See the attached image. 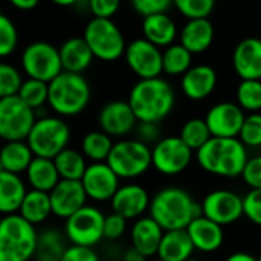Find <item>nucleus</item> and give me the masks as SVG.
<instances>
[{
    "instance_id": "f257e3e1",
    "label": "nucleus",
    "mask_w": 261,
    "mask_h": 261,
    "mask_svg": "<svg viewBox=\"0 0 261 261\" xmlns=\"http://www.w3.org/2000/svg\"><path fill=\"white\" fill-rule=\"evenodd\" d=\"M196 159L203 171L219 177L236 179L242 177L249 156L246 145L239 138L213 136L196 151Z\"/></svg>"
},
{
    "instance_id": "f03ea898",
    "label": "nucleus",
    "mask_w": 261,
    "mask_h": 261,
    "mask_svg": "<svg viewBox=\"0 0 261 261\" xmlns=\"http://www.w3.org/2000/svg\"><path fill=\"white\" fill-rule=\"evenodd\" d=\"M148 214L164 231L187 229L194 219L202 216V203L180 187H165L151 197Z\"/></svg>"
},
{
    "instance_id": "7ed1b4c3",
    "label": "nucleus",
    "mask_w": 261,
    "mask_h": 261,
    "mask_svg": "<svg viewBox=\"0 0 261 261\" xmlns=\"http://www.w3.org/2000/svg\"><path fill=\"white\" fill-rule=\"evenodd\" d=\"M174 90L161 76L139 80L130 90L128 102L139 122H161L174 109Z\"/></svg>"
},
{
    "instance_id": "20e7f679",
    "label": "nucleus",
    "mask_w": 261,
    "mask_h": 261,
    "mask_svg": "<svg viewBox=\"0 0 261 261\" xmlns=\"http://www.w3.org/2000/svg\"><path fill=\"white\" fill-rule=\"evenodd\" d=\"M38 234L35 225L18 213L3 216L0 222V261L34 260Z\"/></svg>"
},
{
    "instance_id": "39448f33",
    "label": "nucleus",
    "mask_w": 261,
    "mask_h": 261,
    "mask_svg": "<svg viewBox=\"0 0 261 261\" xmlns=\"http://www.w3.org/2000/svg\"><path fill=\"white\" fill-rule=\"evenodd\" d=\"M90 101V86L81 73L63 70L49 83V107L60 116L81 113Z\"/></svg>"
},
{
    "instance_id": "423d86ee",
    "label": "nucleus",
    "mask_w": 261,
    "mask_h": 261,
    "mask_svg": "<svg viewBox=\"0 0 261 261\" xmlns=\"http://www.w3.org/2000/svg\"><path fill=\"white\" fill-rule=\"evenodd\" d=\"M107 164L121 179H136L153 167L151 148L139 139H122L115 142Z\"/></svg>"
},
{
    "instance_id": "0eeeda50",
    "label": "nucleus",
    "mask_w": 261,
    "mask_h": 261,
    "mask_svg": "<svg viewBox=\"0 0 261 261\" xmlns=\"http://www.w3.org/2000/svg\"><path fill=\"white\" fill-rule=\"evenodd\" d=\"M90 46L95 58L101 61H115L125 54L127 44L122 31L112 18L93 17L83 35Z\"/></svg>"
},
{
    "instance_id": "6e6552de",
    "label": "nucleus",
    "mask_w": 261,
    "mask_h": 261,
    "mask_svg": "<svg viewBox=\"0 0 261 261\" xmlns=\"http://www.w3.org/2000/svg\"><path fill=\"white\" fill-rule=\"evenodd\" d=\"M70 141L69 125L58 116L37 118L26 142L35 156L54 159L58 153L67 148Z\"/></svg>"
},
{
    "instance_id": "1a4fd4ad",
    "label": "nucleus",
    "mask_w": 261,
    "mask_h": 261,
    "mask_svg": "<svg viewBox=\"0 0 261 261\" xmlns=\"http://www.w3.org/2000/svg\"><path fill=\"white\" fill-rule=\"evenodd\" d=\"M104 213L93 206L86 205L66 219L64 236L70 245L95 248L101 240H104Z\"/></svg>"
},
{
    "instance_id": "9d476101",
    "label": "nucleus",
    "mask_w": 261,
    "mask_h": 261,
    "mask_svg": "<svg viewBox=\"0 0 261 261\" xmlns=\"http://www.w3.org/2000/svg\"><path fill=\"white\" fill-rule=\"evenodd\" d=\"M35 121V110L18 95L0 98V136L3 141H26Z\"/></svg>"
},
{
    "instance_id": "9b49d317",
    "label": "nucleus",
    "mask_w": 261,
    "mask_h": 261,
    "mask_svg": "<svg viewBox=\"0 0 261 261\" xmlns=\"http://www.w3.org/2000/svg\"><path fill=\"white\" fill-rule=\"evenodd\" d=\"M21 69L28 78L50 83L63 72L60 49L46 41L28 44L21 54Z\"/></svg>"
},
{
    "instance_id": "f8f14e48",
    "label": "nucleus",
    "mask_w": 261,
    "mask_h": 261,
    "mask_svg": "<svg viewBox=\"0 0 261 261\" xmlns=\"http://www.w3.org/2000/svg\"><path fill=\"white\" fill-rule=\"evenodd\" d=\"M193 151L180 136L162 138L151 148L153 168L164 176L180 174L190 167Z\"/></svg>"
},
{
    "instance_id": "ddd939ff",
    "label": "nucleus",
    "mask_w": 261,
    "mask_h": 261,
    "mask_svg": "<svg viewBox=\"0 0 261 261\" xmlns=\"http://www.w3.org/2000/svg\"><path fill=\"white\" fill-rule=\"evenodd\" d=\"M200 203L202 214L222 226L232 225L245 216L243 197L229 190H214Z\"/></svg>"
},
{
    "instance_id": "4468645a",
    "label": "nucleus",
    "mask_w": 261,
    "mask_h": 261,
    "mask_svg": "<svg viewBox=\"0 0 261 261\" xmlns=\"http://www.w3.org/2000/svg\"><path fill=\"white\" fill-rule=\"evenodd\" d=\"M125 61L133 73L141 80L161 76L162 67V50L147 38H138L132 41L125 49Z\"/></svg>"
},
{
    "instance_id": "2eb2a0df",
    "label": "nucleus",
    "mask_w": 261,
    "mask_h": 261,
    "mask_svg": "<svg viewBox=\"0 0 261 261\" xmlns=\"http://www.w3.org/2000/svg\"><path fill=\"white\" fill-rule=\"evenodd\" d=\"M119 180L121 177L107 162H92L89 164L81 184L90 200L109 202L121 187Z\"/></svg>"
},
{
    "instance_id": "dca6fc26",
    "label": "nucleus",
    "mask_w": 261,
    "mask_h": 261,
    "mask_svg": "<svg viewBox=\"0 0 261 261\" xmlns=\"http://www.w3.org/2000/svg\"><path fill=\"white\" fill-rule=\"evenodd\" d=\"M211 135L216 138H239L246 119L245 110L234 102H219L213 106L206 116Z\"/></svg>"
},
{
    "instance_id": "f3484780",
    "label": "nucleus",
    "mask_w": 261,
    "mask_h": 261,
    "mask_svg": "<svg viewBox=\"0 0 261 261\" xmlns=\"http://www.w3.org/2000/svg\"><path fill=\"white\" fill-rule=\"evenodd\" d=\"M52 213L58 219H69L78 210L87 205V193L81 180L61 179L58 185L49 193Z\"/></svg>"
},
{
    "instance_id": "a211bd4d",
    "label": "nucleus",
    "mask_w": 261,
    "mask_h": 261,
    "mask_svg": "<svg viewBox=\"0 0 261 261\" xmlns=\"http://www.w3.org/2000/svg\"><path fill=\"white\" fill-rule=\"evenodd\" d=\"M151 197L139 184H125L118 188L110 200L112 211L121 214L127 220H136L150 210Z\"/></svg>"
},
{
    "instance_id": "6ab92c4d",
    "label": "nucleus",
    "mask_w": 261,
    "mask_h": 261,
    "mask_svg": "<svg viewBox=\"0 0 261 261\" xmlns=\"http://www.w3.org/2000/svg\"><path fill=\"white\" fill-rule=\"evenodd\" d=\"M98 122L102 132L112 138H121L133 132L139 121L128 101H112L101 109Z\"/></svg>"
},
{
    "instance_id": "aec40b11",
    "label": "nucleus",
    "mask_w": 261,
    "mask_h": 261,
    "mask_svg": "<svg viewBox=\"0 0 261 261\" xmlns=\"http://www.w3.org/2000/svg\"><path fill=\"white\" fill-rule=\"evenodd\" d=\"M232 66L242 80H261V40L248 37L242 40L232 54Z\"/></svg>"
},
{
    "instance_id": "412c9836",
    "label": "nucleus",
    "mask_w": 261,
    "mask_h": 261,
    "mask_svg": "<svg viewBox=\"0 0 261 261\" xmlns=\"http://www.w3.org/2000/svg\"><path fill=\"white\" fill-rule=\"evenodd\" d=\"M164 234V228L148 214L135 220L130 229V242L132 246H135L138 251L150 258L153 255H158Z\"/></svg>"
},
{
    "instance_id": "4be33fe9",
    "label": "nucleus",
    "mask_w": 261,
    "mask_h": 261,
    "mask_svg": "<svg viewBox=\"0 0 261 261\" xmlns=\"http://www.w3.org/2000/svg\"><path fill=\"white\" fill-rule=\"evenodd\" d=\"M196 251L213 254L219 251L225 242L223 226L213 222L211 219L205 217L203 214L194 219L187 228Z\"/></svg>"
},
{
    "instance_id": "5701e85b",
    "label": "nucleus",
    "mask_w": 261,
    "mask_h": 261,
    "mask_svg": "<svg viewBox=\"0 0 261 261\" xmlns=\"http://www.w3.org/2000/svg\"><path fill=\"white\" fill-rule=\"evenodd\" d=\"M180 86L187 98L202 101L214 92L217 86V72L208 64L193 66L182 75Z\"/></svg>"
},
{
    "instance_id": "b1692460",
    "label": "nucleus",
    "mask_w": 261,
    "mask_h": 261,
    "mask_svg": "<svg viewBox=\"0 0 261 261\" xmlns=\"http://www.w3.org/2000/svg\"><path fill=\"white\" fill-rule=\"evenodd\" d=\"M58 49H60V57L63 63V70L66 72L83 73L92 64L95 58L84 37L67 38Z\"/></svg>"
},
{
    "instance_id": "393cba45",
    "label": "nucleus",
    "mask_w": 261,
    "mask_h": 261,
    "mask_svg": "<svg viewBox=\"0 0 261 261\" xmlns=\"http://www.w3.org/2000/svg\"><path fill=\"white\" fill-rule=\"evenodd\" d=\"M180 43L193 54L208 50L214 40V26L210 18H191L179 34Z\"/></svg>"
},
{
    "instance_id": "a878e982",
    "label": "nucleus",
    "mask_w": 261,
    "mask_h": 261,
    "mask_svg": "<svg viewBox=\"0 0 261 261\" xmlns=\"http://www.w3.org/2000/svg\"><path fill=\"white\" fill-rule=\"evenodd\" d=\"M28 188L20 174L0 171V213L3 216L17 214L28 194Z\"/></svg>"
},
{
    "instance_id": "bb28decb",
    "label": "nucleus",
    "mask_w": 261,
    "mask_h": 261,
    "mask_svg": "<svg viewBox=\"0 0 261 261\" xmlns=\"http://www.w3.org/2000/svg\"><path fill=\"white\" fill-rule=\"evenodd\" d=\"M142 34L144 38L159 47H167L174 43L177 37V26L168 12L153 14L142 17Z\"/></svg>"
},
{
    "instance_id": "cd10ccee",
    "label": "nucleus",
    "mask_w": 261,
    "mask_h": 261,
    "mask_svg": "<svg viewBox=\"0 0 261 261\" xmlns=\"http://www.w3.org/2000/svg\"><path fill=\"white\" fill-rule=\"evenodd\" d=\"M194 251L196 248L187 229L165 231L158 251V258L162 261H187L193 257Z\"/></svg>"
},
{
    "instance_id": "c85d7f7f",
    "label": "nucleus",
    "mask_w": 261,
    "mask_h": 261,
    "mask_svg": "<svg viewBox=\"0 0 261 261\" xmlns=\"http://www.w3.org/2000/svg\"><path fill=\"white\" fill-rule=\"evenodd\" d=\"M26 179L32 190L50 193L61 180L54 159L35 156L26 170Z\"/></svg>"
},
{
    "instance_id": "c756f323",
    "label": "nucleus",
    "mask_w": 261,
    "mask_h": 261,
    "mask_svg": "<svg viewBox=\"0 0 261 261\" xmlns=\"http://www.w3.org/2000/svg\"><path fill=\"white\" fill-rule=\"evenodd\" d=\"M34 158L35 154L26 141H9V142H5L2 148L0 168L3 171L21 174V173H26Z\"/></svg>"
},
{
    "instance_id": "7c9ffc66",
    "label": "nucleus",
    "mask_w": 261,
    "mask_h": 261,
    "mask_svg": "<svg viewBox=\"0 0 261 261\" xmlns=\"http://www.w3.org/2000/svg\"><path fill=\"white\" fill-rule=\"evenodd\" d=\"M18 214L35 226L44 223L50 216H54L49 193L40 190H29L20 206Z\"/></svg>"
},
{
    "instance_id": "2f4dec72",
    "label": "nucleus",
    "mask_w": 261,
    "mask_h": 261,
    "mask_svg": "<svg viewBox=\"0 0 261 261\" xmlns=\"http://www.w3.org/2000/svg\"><path fill=\"white\" fill-rule=\"evenodd\" d=\"M66 240V236L54 228L41 231L38 234V245L34 261H61L67 249Z\"/></svg>"
},
{
    "instance_id": "473e14b6",
    "label": "nucleus",
    "mask_w": 261,
    "mask_h": 261,
    "mask_svg": "<svg viewBox=\"0 0 261 261\" xmlns=\"http://www.w3.org/2000/svg\"><path fill=\"white\" fill-rule=\"evenodd\" d=\"M86 159L87 158L84 156L83 151H78V150L67 147L54 158V162L57 165V170H58L61 179L81 180L87 167H89Z\"/></svg>"
},
{
    "instance_id": "72a5a7b5",
    "label": "nucleus",
    "mask_w": 261,
    "mask_h": 261,
    "mask_svg": "<svg viewBox=\"0 0 261 261\" xmlns=\"http://www.w3.org/2000/svg\"><path fill=\"white\" fill-rule=\"evenodd\" d=\"M193 52H190L182 43H173L162 50V67L164 73L177 76L190 70L193 61Z\"/></svg>"
},
{
    "instance_id": "f704fd0d",
    "label": "nucleus",
    "mask_w": 261,
    "mask_h": 261,
    "mask_svg": "<svg viewBox=\"0 0 261 261\" xmlns=\"http://www.w3.org/2000/svg\"><path fill=\"white\" fill-rule=\"evenodd\" d=\"M115 142L112 136L102 130L87 133L81 141V151L92 162H107Z\"/></svg>"
},
{
    "instance_id": "c9c22d12",
    "label": "nucleus",
    "mask_w": 261,
    "mask_h": 261,
    "mask_svg": "<svg viewBox=\"0 0 261 261\" xmlns=\"http://www.w3.org/2000/svg\"><path fill=\"white\" fill-rule=\"evenodd\" d=\"M179 136L194 151L202 148L213 138L211 130L206 124V119H200V118H193V119L187 121L182 125Z\"/></svg>"
},
{
    "instance_id": "e433bc0d",
    "label": "nucleus",
    "mask_w": 261,
    "mask_h": 261,
    "mask_svg": "<svg viewBox=\"0 0 261 261\" xmlns=\"http://www.w3.org/2000/svg\"><path fill=\"white\" fill-rule=\"evenodd\" d=\"M17 95L24 104L37 110L49 101V83L35 78H28L23 81Z\"/></svg>"
},
{
    "instance_id": "4c0bfd02",
    "label": "nucleus",
    "mask_w": 261,
    "mask_h": 261,
    "mask_svg": "<svg viewBox=\"0 0 261 261\" xmlns=\"http://www.w3.org/2000/svg\"><path fill=\"white\" fill-rule=\"evenodd\" d=\"M237 102L245 112L261 110V80H242L237 87Z\"/></svg>"
},
{
    "instance_id": "58836bf2",
    "label": "nucleus",
    "mask_w": 261,
    "mask_h": 261,
    "mask_svg": "<svg viewBox=\"0 0 261 261\" xmlns=\"http://www.w3.org/2000/svg\"><path fill=\"white\" fill-rule=\"evenodd\" d=\"M216 6V0H174V8L188 20L208 18Z\"/></svg>"
},
{
    "instance_id": "ea45409f",
    "label": "nucleus",
    "mask_w": 261,
    "mask_h": 261,
    "mask_svg": "<svg viewBox=\"0 0 261 261\" xmlns=\"http://www.w3.org/2000/svg\"><path fill=\"white\" fill-rule=\"evenodd\" d=\"M239 139L246 147H251V148L261 147V113L254 112V113L246 115Z\"/></svg>"
},
{
    "instance_id": "a19ab883",
    "label": "nucleus",
    "mask_w": 261,
    "mask_h": 261,
    "mask_svg": "<svg viewBox=\"0 0 261 261\" xmlns=\"http://www.w3.org/2000/svg\"><path fill=\"white\" fill-rule=\"evenodd\" d=\"M23 84L21 73L11 64H0V98L17 95Z\"/></svg>"
},
{
    "instance_id": "79ce46f5",
    "label": "nucleus",
    "mask_w": 261,
    "mask_h": 261,
    "mask_svg": "<svg viewBox=\"0 0 261 261\" xmlns=\"http://www.w3.org/2000/svg\"><path fill=\"white\" fill-rule=\"evenodd\" d=\"M17 43H18V34L14 21L9 17L2 15L0 17V55L3 58L11 55L15 50Z\"/></svg>"
},
{
    "instance_id": "37998d69",
    "label": "nucleus",
    "mask_w": 261,
    "mask_h": 261,
    "mask_svg": "<svg viewBox=\"0 0 261 261\" xmlns=\"http://www.w3.org/2000/svg\"><path fill=\"white\" fill-rule=\"evenodd\" d=\"M243 213L249 222L261 226V188L251 190L243 196Z\"/></svg>"
},
{
    "instance_id": "c03bdc74",
    "label": "nucleus",
    "mask_w": 261,
    "mask_h": 261,
    "mask_svg": "<svg viewBox=\"0 0 261 261\" xmlns=\"http://www.w3.org/2000/svg\"><path fill=\"white\" fill-rule=\"evenodd\" d=\"M130 2L133 9L142 17L168 12V9L174 6V0H130Z\"/></svg>"
},
{
    "instance_id": "a18cd8bd",
    "label": "nucleus",
    "mask_w": 261,
    "mask_h": 261,
    "mask_svg": "<svg viewBox=\"0 0 261 261\" xmlns=\"http://www.w3.org/2000/svg\"><path fill=\"white\" fill-rule=\"evenodd\" d=\"M127 231V219L121 214H116L112 211V214L106 216L104 222V239L110 242L119 240Z\"/></svg>"
},
{
    "instance_id": "49530a36",
    "label": "nucleus",
    "mask_w": 261,
    "mask_h": 261,
    "mask_svg": "<svg viewBox=\"0 0 261 261\" xmlns=\"http://www.w3.org/2000/svg\"><path fill=\"white\" fill-rule=\"evenodd\" d=\"M242 179L251 190L261 188V154L248 159L246 167L242 173Z\"/></svg>"
},
{
    "instance_id": "de8ad7c7",
    "label": "nucleus",
    "mask_w": 261,
    "mask_h": 261,
    "mask_svg": "<svg viewBox=\"0 0 261 261\" xmlns=\"http://www.w3.org/2000/svg\"><path fill=\"white\" fill-rule=\"evenodd\" d=\"M121 6V0H87V8L93 17L112 18Z\"/></svg>"
},
{
    "instance_id": "09e8293b",
    "label": "nucleus",
    "mask_w": 261,
    "mask_h": 261,
    "mask_svg": "<svg viewBox=\"0 0 261 261\" xmlns=\"http://www.w3.org/2000/svg\"><path fill=\"white\" fill-rule=\"evenodd\" d=\"M61 261H101V258L93 248L70 245L67 246Z\"/></svg>"
},
{
    "instance_id": "8fccbe9b",
    "label": "nucleus",
    "mask_w": 261,
    "mask_h": 261,
    "mask_svg": "<svg viewBox=\"0 0 261 261\" xmlns=\"http://www.w3.org/2000/svg\"><path fill=\"white\" fill-rule=\"evenodd\" d=\"M136 132H138V139L145 142L147 145H150V144L154 145L156 142H159L162 139L159 122H138Z\"/></svg>"
},
{
    "instance_id": "3c124183",
    "label": "nucleus",
    "mask_w": 261,
    "mask_h": 261,
    "mask_svg": "<svg viewBox=\"0 0 261 261\" xmlns=\"http://www.w3.org/2000/svg\"><path fill=\"white\" fill-rule=\"evenodd\" d=\"M148 257H145L141 251H138L135 246H130L124 251L122 261H147Z\"/></svg>"
},
{
    "instance_id": "603ef678",
    "label": "nucleus",
    "mask_w": 261,
    "mask_h": 261,
    "mask_svg": "<svg viewBox=\"0 0 261 261\" xmlns=\"http://www.w3.org/2000/svg\"><path fill=\"white\" fill-rule=\"evenodd\" d=\"M9 3L20 11H29L34 9L40 3V0H9Z\"/></svg>"
},
{
    "instance_id": "864d4df0",
    "label": "nucleus",
    "mask_w": 261,
    "mask_h": 261,
    "mask_svg": "<svg viewBox=\"0 0 261 261\" xmlns=\"http://www.w3.org/2000/svg\"><path fill=\"white\" fill-rule=\"evenodd\" d=\"M225 261H258V258H255L254 255H251L248 252H234V254L228 255Z\"/></svg>"
},
{
    "instance_id": "5fc2aeb1",
    "label": "nucleus",
    "mask_w": 261,
    "mask_h": 261,
    "mask_svg": "<svg viewBox=\"0 0 261 261\" xmlns=\"http://www.w3.org/2000/svg\"><path fill=\"white\" fill-rule=\"evenodd\" d=\"M54 5H57V6H63V8H67V6H75V5H78V2L80 0H50Z\"/></svg>"
},
{
    "instance_id": "6e6d98bb",
    "label": "nucleus",
    "mask_w": 261,
    "mask_h": 261,
    "mask_svg": "<svg viewBox=\"0 0 261 261\" xmlns=\"http://www.w3.org/2000/svg\"><path fill=\"white\" fill-rule=\"evenodd\" d=\"M187 261H202V260H199V258H194V257H191V258H188Z\"/></svg>"
},
{
    "instance_id": "4d7b16f0",
    "label": "nucleus",
    "mask_w": 261,
    "mask_h": 261,
    "mask_svg": "<svg viewBox=\"0 0 261 261\" xmlns=\"http://www.w3.org/2000/svg\"><path fill=\"white\" fill-rule=\"evenodd\" d=\"M258 261H261V252H260V255H258Z\"/></svg>"
},
{
    "instance_id": "13d9d810",
    "label": "nucleus",
    "mask_w": 261,
    "mask_h": 261,
    "mask_svg": "<svg viewBox=\"0 0 261 261\" xmlns=\"http://www.w3.org/2000/svg\"><path fill=\"white\" fill-rule=\"evenodd\" d=\"M151 261H162V260H159V258H158V260H151Z\"/></svg>"
}]
</instances>
